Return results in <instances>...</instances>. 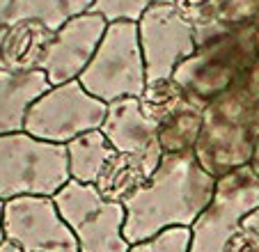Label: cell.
Here are the masks:
<instances>
[{
  "instance_id": "cell-19",
  "label": "cell",
  "mask_w": 259,
  "mask_h": 252,
  "mask_svg": "<svg viewBox=\"0 0 259 252\" xmlns=\"http://www.w3.org/2000/svg\"><path fill=\"white\" fill-rule=\"evenodd\" d=\"M188 247H191V229L172 227L149 241L131 245L128 252H188Z\"/></svg>"
},
{
  "instance_id": "cell-13",
  "label": "cell",
  "mask_w": 259,
  "mask_h": 252,
  "mask_svg": "<svg viewBox=\"0 0 259 252\" xmlns=\"http://www.w3.org/2000/svg\"><path fill=\"white\" fill-rule=\"evenodd\" d=\"M101 131L115 151L133 156L154 175L165 151L156 124L145 115L140 99L128 97L108 103V115L103 119Z\"/></svg>"
},
{
  "instance_id": "cell-7",
  "label": "cell",
  "mask_w": 259,
  "mask_h": 252,
  "mask_svg": "<svg viewBox=\"0 0 259 252\" xmlns=\"http://www.w3.org/2000/svg\"><path fill=\"white\" fill-rule=\"evenodd\" d=\"M108 103L99 101L78 80L55 85L41 94L28 110L23 131L55 145H69L73 138L103 126Z\"/></svg>"
},
{
  "instance_id": "cell-23",
  "label": "cell",
  "mask_w": 259,
  "mask_h": 252,
  "mask_svg": "<svg viewBox=\"0 0 259 252\" xmlns=\"http://www.w3.org/2000/svg\"><path fill=\"white\" fill-rule=\"evenodd\" d=\"M3 220H5V199H0V243L5 241V225H3Z\"/></svg>"
},
{
  "instance_id": "cell-3",
  "label": "cell",
  "mask_w": 259,
  "mask_h": 252,
  "mask_svg": "<svg viewBox=\"0 0 259 252\" xmlns=\"http://www.w3.org/2000/svg\"><path fill=\"white\" fill-rule=\"evenodd\" d=\"M195 32V53L177 67L172 80L204 110L220 92L259 62V21L220 23Z\"/></svg>"
},
{
  "instance_id": "cell-12",
  "label": "cell",
  "mask_w": 259,
  "mask_h": 252,
  "mask_svg": "<svg viewBox=\"0 0 259 252\" xmlns=\"http://www.w3.org/2000/svg\"><path fill=\"white\" fill-rule=\"evenodd\" d=\"M106 30L108 21L97 12H85L71 19L53 34L39 71L49 76L53 88L78 80L80 73L92 62Z\"/></svg>"
},
{
  "instance_id": "cell-8",
  "label": "cell",
  "mask_w": 259,
  "mask_h": 252,
  "mask_svg": "<svg viewBox=\"0 0 259 252\" xmlns=\"http://www.w3.org/2000/svg\"><path fill=\"white\" fill-rule=\"evenodd\" d=\"M259 206V177L250 165L215 179L209 206L191 227L188 252H225L239 223Z\"/></svg>"
},
{
  "instance_id": "cell-20",
  "label": "cell",
  "mask_w": 259,
  "mask_h": 252,
  "mask_svg": "<svg viewBox=\"0 0 259 252\" xmlns=\"http://www.w3.org/2000/svg\"><path fill=\"white\" fill-rule=\"evenodd\" d=\"M225 252H259V206L239 223Z\"/></svg>"
},
{
  "instance_id": "cell-17",
  "label": "cell",
  "mask_w": 259,
  "mask_h": 252,
  "mask_svg": "<svg viewBox=\"0 0 259 252\" xmlns=\"http://www.w3.org/2000/svg\"><path fill=\"white\" fill-rule=\"evenodd\" d=\"M92 7L94 0H12L7 25L19 21H39L51 32H58L71 19L92 12Z\"/></svg>"
},
{
  "instance_id": "cell-4",
  "label": "cell",
  "mask_w": 259,
  "mask_h": 252,
  "mask_svg": "<svg viewBox=\"0 0 259 252\" xmlns=\"http://www.w3.org/2000/svg\"><path fill=\"white\" fill-rule=\"evenodd\" d=\"M71 181L67 145L25 131L0 136V199L55 197Z\"/></svg>"
},
{
  "instance_id": "cell-24",
  "label": "cell",
  "mask_w": 259,
  "mask_h": 252,
  "mask_svg": "<svg viewBox=\"0 0 259 252\" xmlns=\"http://www.w3.org/2000/svg\"><path fill=\"white\" fill-rule=\"evenodd\" d=\"M0 252H23L19 245H14V243H10V241H3L0 243Z\"/></svg>"
},
{
  "instance_id": "cell-2",
  "label": "cell",
  "mask_w": 259,
  "mask_h": 252,
  "mask_svg": "<svg viewBox=\"0 0 259 252\" xmlns=\"http://www.w3.org/2000/svg\"><path fill=\"white\" fill-rule=\"evenodd\" d=\"M259 140V62L202 110L195 156L215 179L250 165Z\"/></svg>"
},
{
  "instance_id": "cell-9",
  "label": "cell",
  "mask_w": 259,
  "mask_h": 252,
  "mask_svg": "<svg viewBox=\"0 0 259 252\" xmlns=\"http://www.w3.org/2000/svg\"><path fill=\"white\" fill-rule=\"evenodd\" d=\"M145 55L147 85L170 80L177 67L197 49L195 25L181 16L177 5H152L138 21Z\"/></svg>"
},
{
  "instance_id": "cell-16",
  "label": "cell",
  "mask_w": 259,
  "mask_h": 252,
  "mask_svg": "<svg viewBox=\"0 0 259 252\" xmlns=\"http://www.w3.org/2000/svg\"><path fill=\"white\" fill-rule=\"evenodd\" d=\"M117 151L108 142L101 129L97 131H88L83 136L73 138L67 145L69 156V175L78 184H92L97 186L99 177L108 167V163L115 158Z\"/></svg>"
},
{
  "instance_id": "cell-11",
  "label": "cell",
  "mask_w": 259,
  "mask_h": 252,
  "mask_svg": "<svg viewBox=\"0 0 259 252\" xmlns=\"http://www.w3.org/2000/svg\"><path fill=\"white\" fill-rule=\"evenodd\" d=\"M140 103L145 115L156 124L165 154L195 151L202 131V108H197L172 78L149 82Z\"/></svg>"
},
{
  "instance_id": "cell-5",
  "label": "cell",
  "mask_w": 259,
  "mask_h": 252,
  "mask_svg": "<svg viewBox=\"0 0 259 252\" xmlns=\"http://www.w3.org/2000/svg\"><path fill=\"white\" fill-rule=\"evenodd\" d=\"M78 82L103 103L128 97L140 99L147 88V69L138 23L133 21L108 23L101 44L88 69L80 73Z\"/></svg>"
},
{
  "instance_id": "cell-10",
  "label": "cell",
  "mask_w": 259,
  "mask_h": 252,
  "mask_svg": "<svg viewBox=\"0 0 259 252\" xmlns=\"http://www.w3.org/2000/svg\"><path fill=\"white\" fill-rule=\"evenodd\" d=\"M5 241L23 252H80L78 241L53 197H16L5 202Z\"/></svg>"
},
{
  "instance_id": "cell-18",
  "label": "cell",
  "mask_w": 259,
  "mask_h": 252,
  "mask_svg": "<svg viewBox=\"0 0 259 252\" xmlns=\"http://www.w3.org/2000/svg\"><path fill=\"white\" fill-rule=\"evenodd\" d=\"M177 0H94L92 12L101 14L108 23L115 21H138L152 5H175Z\"/></svg>"
},
{
  "instance_id": "cell-6",
  "label": "cell",
  "mask_w": 259,
  "mask_h": 252,
  "mask_svg": "<svg viewBox=\"0 0 259 252\" xmlns=\"http://www.w3.org/2000/svg\"><path fill=\"white\" fill-rule=\"evenodd\" d=\"M55 204L80 252H128L131 243L124 236L126 208L122 202L106 199L97 186L69 181L55 193Z\"/></svg>"
},
{
  "instance_id": "cell-15",
  "label": "cell",
  "mask_w": 259,
  "mask_h": 252,
  "mask_svg": "<svg viewBox=\"0 0 259 252\" xmlns=\"http://www.w3.org/2000/svg\"><path fill=\"white\" fill-rule=\"evenodd\" d=\"M53 34L55 32H51L39 21H19L7 25L0 49V67L12 71H37Z\"/></svg>"
},
{
  "instance_id": "cell-21",
  "label": "cell",
  "mask_w": 259,
  "mask_h": 252,
  "mask_svg": "<svg viewBox=\"0 0 259 252\" xmlns=\"http://www.w3.org/2000/svg\"><path fill=\"white\" fill-rule=\"evenodd\" d=\"M12 0H0V49H3V39L7 32V12H10Z\"/></svg>"
},
{
  "instance_id": "cell-1",
  "label": "cell",
  "mask_w": 259,
  "mask_h": 252,
  "mask_svg": "<svg viewBox=\"0 0 259 252\" xmlns=\"http://www.w3.org/2000/svg\"><path fill=\"white\" fill-rule=\"evenodd\" d=\"M213 190L215 177L202 167L195 151L163 154L149 181L124 202V236L136 245L172 227L191 229L209 206Z\"/></svg>"
},
{
  "instance_id": "cell-22",
  "label": "cell",
  "mask_w": 259,
  "mask_h": 252,
  "mask_svg": "<svg viewBox=\"0 0 259 252\" xmlns=\"http://www.w3.org/2000/svg\"><path fill=\"white\" fill-rule=\"evenodd\" d=\"M250 167L254 170V175L259 177V140L254 145V151H252V158H250Z\"/></svg>"
},
{
  "instance_id": "cell-14",
  "label": "cell",
  "mask_w": 259,
  "mask_h": 252,
  "mask_svg": "<svg viewBox=\"0 0 259 252\" xmlns=\"http://www.w3.org/2000/svg\"><path fill=\"white\" fill-rule=\"evenodd\" d=\"M53 88L44 71H12L0 67V136L23 131L32 103Z\"/></svg>"
}]
</instances>
